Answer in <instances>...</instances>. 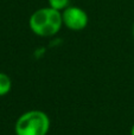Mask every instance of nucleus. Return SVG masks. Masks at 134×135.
Listing matches in <instances>:
<instances>
[{
    "label": "nucleus",
    "instance_id": "nucleus-4",
    "mask_svg": "<svg viewBox=\"0 0 134 135\" xmlns=\"http://www.w3.org/2000/svg\"><path fill=\"white\" fill-rule=\"evenodd\" d=\"M12 89V79L5 72H0V96H5Z\"/></svg>",
    "mask_w": 134,
    "mask_h": 135
},
{
    "label": "nucleus",
    "instance_id": "nucleus-3",
    "mask_svg": "<svg viewBox=\"0 0 134 135\" xmlns=\"http://www.w3.org/2000/svg\"><path fill=\"white\" fill-rule=\"evenodd\" d=\"M63 25L71 31H82L87 27L89 18L84 9L78 6H68L62 11Z\"/></svg>",
    "mask_w": 134,
    "mask_h": 135
},
{
    "label": "nucleus",
    "instance_id": "nucleus-2",
    "mask_svg": "<svg viewBox=\"0 0 134 135\" xmlns=\"http://www.w3.org/2000/svg\"><path fill=\"white\" fill-rule=\"evenodd\" d=\"M51 127L49 115L43 110H27L14 123L16 135H47Z\"/></svg>",
    "mask_w": 134,
    "mask_h": 135
},
{
    "label": "nucleus",
    "instance_id": "nucleus-6",
    "mask_svg": "<svg viewBox=\"0 0 134 135\" xmlns=\"http://www.w3.org/2000/svg\"><path fill=\"white\" fill-rule=\"evenodd\" d=\"M131 135H134V124L132 126V128H131Z\"/></svg>",
    "mask_w": 134,
    "mask_h": 135
},
{
    "label": "nucleus",
    "instance_id": "nucleus-1",
    "mask_svg": "<svg viewBox=\"0 0 134 135\" xmlns=\"http://www.w3.org/2000/svg\"><path fill=\"white\" fill-rule=\"evenodd\" d=\"M30 30L38 37H52L63 26L62 12L51 7H43L31 14L28 19Z\"/></svg>",
    "mask_w": 134,
    "mask_h": 135
},
{
    "label": "nucleus",
    "instance_id": "nucleus-5",
    "mask_svg": "<svg viewBox=\"0 0 134 135\" xmlns=\"http://www.w3.org/2000/svg\"><path fill=\"white\" fill-rule=\"evenodd\" d=\"M49 1V7L57 11L62 12L63 9H65L68 6H70V0H47Z\"/></svg>",
    "mask_w": 134,
    "mask_h": 135
},
{
    "label": "nucleus",
    "instance_id": "nucleus-7",
    "mask_svg": "<svg viewBox=\"0 0 134 135\" xmlns=\"http://www.w3.org/2000/svg\"><path fill=\"white\" fill-rule=\"evenodd\" d=\"M132 35H133V39H134V26H133V30H132Z\"/></svg>",
    "mask_w": 134,
    "mask_h": 135
}]
</instances>
